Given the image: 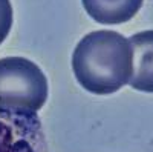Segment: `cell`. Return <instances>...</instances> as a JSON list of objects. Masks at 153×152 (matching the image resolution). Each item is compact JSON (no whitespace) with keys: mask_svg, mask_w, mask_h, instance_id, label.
Returning <instances> with one entry per match:
<instances>
[{"mask_svg":"<svg viewBox=\"0 0 153 152\" xmlns=\"http://www.w3.org/2000/svg\"><path fill=\"white\" fill-rule=\"evenodd\" d=\"M72 71L83 89L107 95L129 85L133 71L132 45L117 31H94L84 35L72 54Z\"/></svg>","mask_w":153,"mask_h":152,"instance_id":"1","label":"cell"},{"mask_svg":"<svg viewBox=\"0 0 153 152\" xmlns=\"http://www.w3.org/2000/svg\"><path fill=\"white\" fill-rule=\"evenodd\" d=\"M46 100V75L34 61L25 57L0 58V108L37 112Z\"/></svg>","mask_w":153,"mask_h":152,"instance_id":"2","label":"cell"},{"mask_svg":"<svg viewBox=\"0 0 153 152\" xmlns=\"http://www.w3.org/2000/svg\"><path fill=\"white\" fill-rule=\"evenodd\" d=\"M0 152H48L37 112L0 108Z\"/></svg>","mask_w":153,"mask_h":152,"instance_id":"3","label":"cell"},{"mask_svg":"<svg viewBox=\"0 0 153 152\" xmlns=\"http://www.w3.org/2000/svg\"><path fill=\"white\" fill-rule=\"evenodd\" d=\"M133 54V71L129 85L136 91L153 92V29L129 39Z\"/></svg>","mask_w":153,"mask_h":152,"instance_id":"4","label":"cell"},{"mask_svg":"<svg viewBox=\"0 0 153 152\" xmlns=\"http://www.w3.org/2000/svg\"><path fill=\"white\" fill-rule=\"evenodd\" d=\"M86 12L103 25L129 22L141 9L144 0H81Z\"/></svg>","mask_w":153,"mask_h":152,"instance_id":"5","label":"cell"},{"mask_svg":"<svg viewBox=\"0 0 153 152\" xmlns=\"http://www.w3.org/2000/svg\"><path fill=\"white\" fill-rule=\"evenodd\" d=\"M12 26V6L9 0H0V45L8 37Z\"/></svg>","mask_w":153,"mask_h":152,"instance_id":"6","label":"cell"}]
</instances>
